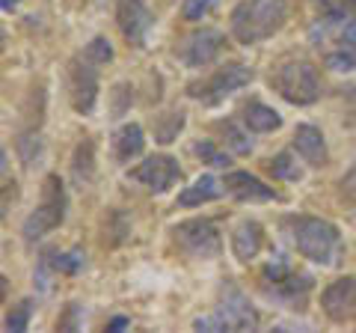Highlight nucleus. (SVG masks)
Listing matches in <instances>:
<instances>
[{
    "instance_id": "obj_18",
    "label": "nucleus",
    "mask_w": 356,
    "mask_h": 333,
    "mask_svg": "<svg viewBox=\"0 0 356 333\" xmlns=\"http://www.w3.org/2000/svg\"><path fill=\"white\" fill-rule=\"evenodd\" d=\"M243 125L250 131H255V134H270V131H276L282 125V116L261 102H250L243 107Z\"/></svg>"
},
{
    "instance_id": "obj_1",
    "label": "nucleus",
    "mask_w": 356,
    "mask_h": 333,
    "mask_svg": "<svg viewBox=\"0 0 356 333\" xmlns=\"http://www.w3.org/2000/svg\"><path fill=\"white\" fill-rule=\"evenodd\" d=\"M282 226L300 256L312 259L315 265H324V268H336L341 262L344 241H341V232L336 224H330L324 217L294 215V217H285Z\"/></svg>"
},
{
    "instance_id": "obj_6",
    "label": "nucleus",
    "mask_w": 356,
    "mask_h": 333,
    "mask_svg": "<svg viewBox=\"0 0 356 333\" xmlns=\"http://www.w3.org/2000/svg\"><path fill=\"white\" fill-rule=\"evenodd\" d=\"M178 250L191 259H217L222 250L220 232L211 220H184L172 229Z\"/></svg>"
},
{
    "instance_id": "obj_26",
    "label": "nucleus",
    "mask_w": 356,
    "mask_h": 333,
    "mask_svg": "<svg viewBox=\"0 0 356 333\" xmlns=\"http://www.w3.org/2000/svg\"><path fill=\"white\" fill-rule=\"evenodd\" d=\"M193 152H196V155H199V158H202L205 164H211V166H226V164H229L226 152H220V149H217L211 140H199L196 146H193Z\"/></svg>"
},
{
    "instance_id": "obj_7",
    "label": "nucleus",
    "mask_w": 356,
    "mask_h": 333,
    "mask_svg": "<svg viewBox=\"0 0 356 333\" xmlns=\"http://www.w3.org/2000/svg\"><path fill=\"white\" fill-rule=\"evenodd\" d=\"M250 81H252V69H247V65H241V63H232V65L217 69L208 81L193 84L191 95L205 104H220V102H226L232 93H238L241 86H247Z\"/></svg>"
},
{
    "instance_id": "obj_16",
    "label": "nucleus",
    "mask_w": 356,
    "mask_h": 333,
    "mask_svg": "<svg viewBox=\"0 0 356 333\" xmlns=\"http://www.w3.org/2000/svg\"><path fill=\"white\" fill-rule=\"evenodd\" d=\"M222 191H226V185H220L214 176H199V179L184 187L181 194H178V206L191 208V206H202V203H214V199L222 196Z\"/></svg>"
},
{
    "instance_id": "obj_15",
    "label": "nucleus",
    "mask_w": 356,
    "mask_h": 333,
    "mask_svg": "<svg viewBox=\"0 0 356 333\" xmlns=\"http://www.w3.org/2000/svg\"><path fill=\"white\" fill-rule=\"evenodd\" d=\"M264 244V229L255 224V220H243V224H238V229L232 232V253L241 259V262H250L259 256Z\"/></svg>"
},
{
    "instance_id": "obj_9",
    "label": "nucleus",
    "mask_w": 356,
    "mask_h": 333,
    "mask_svg": "<svg viewBox=\"0 0 356 333\" xmlns=\"http://www.w3.org/2000/svg\"><path fill=\"white\" fill-rule=\"evenodd\" d=\"M116 21H119L122 36H125L134 48H146L154 18L143 0H116Z\"/></svg>"
},
{
    "instance_id": "obj_23",
    "label": "nucleus",
    "mask_w": 356,
    "mask_h": 333,
    "mask_svg": "<svg viewBox=\"0 0 356 333\" xmlns=\"http://www.w3.org/2000/svg\"><path fill=\"white\" fill-rule=\"evenodd\" d=\"M74 179L77 182H89L92 179V143H81L74 152Z\"/></svg>"
},
{
    "instance_id": "obj_13",
    "label": "nucleus",
    "mask_w": 356,
    "mask_h": 333,
    "mask_svg": "<svg viewBox=\"0 0 356 333\" xmlns=\"http://www.w3.org/2000/svg\"><path fill=\"white\" fill-rule=\"evenodd\" d=\"M226 191L241 199V203H270L276 199V191L273 187H267L259 176H252L247 170H235V173H226Z\"/></svg>"
},
{
    "instance_id": "obj_17",
    "label": "nucleus",
    "mask_w": 356,
    "mask_h": 333,
    "mask_svg": "<svg viewBox=\"0 0 356 333\" xmlns=\"http://www.w3.org/2000/svg\"><path fill=\"white\" fill-rule=\"evenodd\" d=\"M143 146H146V137H143V128L137 125V122H128V125H122L113 134V155L122 164L137 158V155L143 152Z\"/></svg>"
},
{
    "instance_id": "obj_12",
    "label": "nucleus",
    "mask_w": 356,
    "mask_h": 333,
    "mask_svg": "<svg viewBox=\"0 0 356 333\" xmlns=\"http://www.w3.org/2000/svg\"><path fill=\"white\" fill-rule=\"evenodd\" d=\"M222 45H226V39H222L220 30L202 27V30H196V33H191V36L184 39L181 60L191 65V69H202V65H211V63L220 57Z\"/></svg>"
},
{
    "instance_id": "obj_21",
    "label": "nucleus",
    "mask_w": 356,
    "mask_h": 333,
    "mask_svg": "<svg viewBox=\"0 0 356 333\" xmlns=\"http://www.w3.org/2000/svg\"><path fill=\"white\" fill-rule=\"evenodd\" d=\"M181 128H184L181 110H178V114H166V116H161L158 122H154V137H158V143H172Z\"/></svg>"
},
{
    "instance_id": "obj_20",
    "label": "nucleus",
    "mask_w": 356,
    "mask_h": 333,
    "mask_svg": "<svg viewBox=\"0 0 356 333\" xmlns=\"http://www.w3.org/2000/svg\"><path fill=\"white\" fill-rule=\"evenodd\" d=\"M270 173H273V179H282V182H297L300 176H303V170L297 166V158L291 152H280L276 158H270Z\"/></svg>"
},
{
    "instance_id": "obj_2",
    "label": "nucleus",
    "mask_w": 356,
    "mask_h": 333,
    "mask_svg": "<svg viewBox=\"0 0 356 333\" xmlns=\"http://www.w3.org/2000/svg\"><path fill=\"white\" fill-rule=\"evenodd\" d=\"M285 24V0H243L232 13V36L241 45H259Z\"/></svg>"
},
{
    "instance_id": "obj_30",
    "label": "nucleus",
    "mask_w": 356,
    "mask_h": 333,
    "mask_svg": "<svg viewBox=\"0 0 356 333\" xmlns=\"http://www.w3.org/2000/svg\"><path fill=\"white\" fill-rule=\"evenodd\" d=\"M341 196L344 199H356V166L341 179Z\"/></svg>"
},
{
    "instance_id": "obj_29",
    "label": "nucleus",
    "mask_w": 356,
    "mask_h": 333,
    "mask_svg": "<svg viewBox=\"0 0 356 333\" xmlns=\"http://www.w3.org/2000/svg\"><path fill=\"white\" fill-rule=\"evenodd\" d=\"M134 102V90L128 84H116L113 86V116H125V110Z\"/></svg>"
},
{
    "instance_id": "obj_24",
    "label": "nucleus",
    "mask_w": 356,
    "mask_h": 333,
    "mask_svg": "<svg viewBox=\"0 0 356 333\" xmlns=\"http://www.w3.org/2000/svg\"><path fill=\"white\" fill-rule=\"evenodd\" d=\"M30 316H33V301H21L18 307L9 309V316H6V330H13V333L27 330Z\"/></svg>"
},
{
    "instance_id": "obj_25",
    "label": "nucleus",
    "mask_w": 356,
    "mask_h": 333,
    "mask_svg": "<svg viewBox=\"0 0 356 333\" xmlns=\"http://www.w3.org/2000/svg\"><path fill=\"white\" fill-rule=\"evenodd\" d=\"M83 253L81 250H72V253H57L54 256V262H51V268L54 271H60V274H77L83 268Z\"/></svg>"
},
{
    "instance_id": "obj_5",
    "label": "nucleus",
    "mask_w": 356,
    "mask_h": 333,
    "mask_svg": "<svg viewBox=\"0 0 356 333\" xmlns=\"http://www.w3.org/2000/svg\"><path fill=\"white\" fill-rule=\"evenodd\" d=\"M255 325H259V313L247 301V295L235 286L222 288V301L214 313L193 321L196 330H252Z\"/></svg>"
},
{
    "instance_id": "obj_4",
    "label": "nucleus",
    "mask_w": 356,
    "mask_h": 333,
    "mask_svg": "<svg viewBox=\"0 0 356 333\" xmlns=\"http://www.w3.org/2000/svg\"><path fill=\"white\" fill-rule=\"evenodd\" d=\"M65 220V187L60 182V176H48L42 185V199L33 208V215L24 220V241L33 244L44 238L48 232H54Z\"/></svg>"
},
{
    "instance_id": "obj_28",
    "label": "nucleus",
    "mask_w": 356,
    "mask_h": 333,
    "mask_svg": "<svg viewBox=\"0 0 356 333\" xmlns=\"http://www.w3.org/2000/svg\"><path fill=\"white\" fill-rule=\"evenodd\" d=\"M86 57L95 60L98 65H104V63L113 60V48H110V42H107L104 36H95V39L86 45Z\"/></svg>"
},
{
    "instance_id": "obj_33",
    "label": "nucleus",
    "mask_w": 356,
    "mask_h": 333,
    "mask_svg": "<svg viewBox=\"0 0 356 333\" xmlns=\"http://www.w3.org/2000/svg\"><path fill=\"white\" fill-rule=\"evenodd\" d=\"M21 3V0H0V6H3L6 9V13H13V9Z\"/></svg>"
},
{
    "instance_id": "obj_22",
    "label": "nucleus",
    "mask_w": 356,
    "mask_h": 333,
    "mask_svg": "<svg viewBox=\"0 0 356 333\" xmlns=\"http://www.w3.org/2000/svg\"><path fill=\"white\" fill-rule=\"evenodd\" d=\"M220 131H222V137H226V146L235 155H250L252 152V140L243 134L235 122H220Z\"/></svg>"
},
{
    "instance_id": "obj_11",
    "label": "nucleus",
    "mask_w": 356,
    "mask_h": 333,
    "mask_svg": "<svg viewBox=\"0 0 356 333\" xmlns=\"http://www.w3.org/2000/svg\"><path fill=\"white\" fill-rule=\"evenodd\" d=\"M321 307L339 325L356 321V277H341V280L330 283L321 295Z\"/></svg>"
},
{
    "instance_id": "obj_32",
    "label": "nucleus",
    "mask_w": 356,
    "mask_h": 333,
    "mask_svg": "<svg viewBox=\"0 0 356 333\" xmlns=\"http://www.w3.org/2000/svg\"><path fill=\"white\" fill-rule=\"evenodd\" d=\"M341 39H344V42H350V45H356V24H353V27H350L348 33H344Z\"/></svg>"
},
{
    "instance_id": "obj_31",
    "label": "nucleus",
    "mask_w": 356,
    "mask_h": 333,
    "mask_svg": "<svg viewBox=\"0 0 356 333\" xmlns=\"http://www.w3.org/2000/svg\"><path fill=\"white\" fill-rule=\"evenodd\" d=\"M122 327H128V318H113V321H110V330H122Z\"/></svg>"
},
{
    "instance_id": "obj_3",
    "label": "nucleus",
    "mask_w": 356,
    "mask_h": 333,
    "mask_svg": "<svg viewBox=\"0 0 356 333\" xmlns=\"http://www.w3.org/2000/svg\"><path fill=\"white\" fill-rule=\"evenodd\" d=\"M270 86L285 98V102H291V104H315L321 98L318 69L312 63H306V60L282 63L280 69L273 72Z\"/></svg>"
},
{
    "instance_id": "obj_27",
    "label": "nucleus",
    "mask_w": 356,
    "mask_h": 333,
    "mask_svg": "<svg viewBox=\"0 0 356 333\" xmlns=\"http://www.w3.org/2000/svg\"><path fill=\"white\" fill-rule=\"evenodd\" d=\"M217 3H220V0H184L181 15H184V21H202Z\"/></svg>"
},
{
    "instance_id": "obj_10",
    "label": "nucleus",
    "mask_w": 356,
    "mask_h": 333,
    "mask_svg": "<svg viewBox=\"0 0 356 333\" xmlns=\"http://www.w3.org/2000/svg\"><path fill=\"white\" fill-rule=\"evenodd\" d=\"M131 179L146 185L154 194H163L181 179V166H178L175 158H170V155H152V158L143 161L137 170H131Z\"/></svg>"
},
{
    "instance_id": "obj_8",
    "label": "nucleus",
    "mask_w": 356,
    "mask_h": 333,
    "mask_svg": "<svg viewBox=\"0 0 356 333\" xmlns=\"http://www.w3.org/2000/svg\"><path fill=\"white\" fill-rule=\"evenodd\" d=\"M95 60L86 57V51L81 57H74L69 63V95H72V107L77 114L89 116L95 110L98 102V69Z\"/></svg>"
},
{
    "instance_id": "obj_14",
    "label": "nucleus",
    "mask_w": 356,
    "mask_h": 333,
    "mask_svg": "<svg viewBox=\"0 0 356 333\" xmlns=\"http://www.w3.org/2000/svg\"><path fill=\"white\" fill-rule=\"evenodd\" d=\"M294 149L297 155L312 166H324L327 164V140L321 134V128L315 125H297L294 131Z\"/></svg>"
},
{
    "instance_id": "obj_19",
    "label": "nucleus",
    "mask_w": 356,
    "mask_h": 333,
    "mask_svg": "<svg viewBox=\"0 0 356 333\" xmlns=\"http://www.w3.org/2000/svg\"><path fill=\"white\" fill-rule=\"evenodd\" d=\"M327 69L332 72H353L356 69V45H350V42H344L341 39V45L336 51H327Z\"/></svg>"
}]
</instances>
